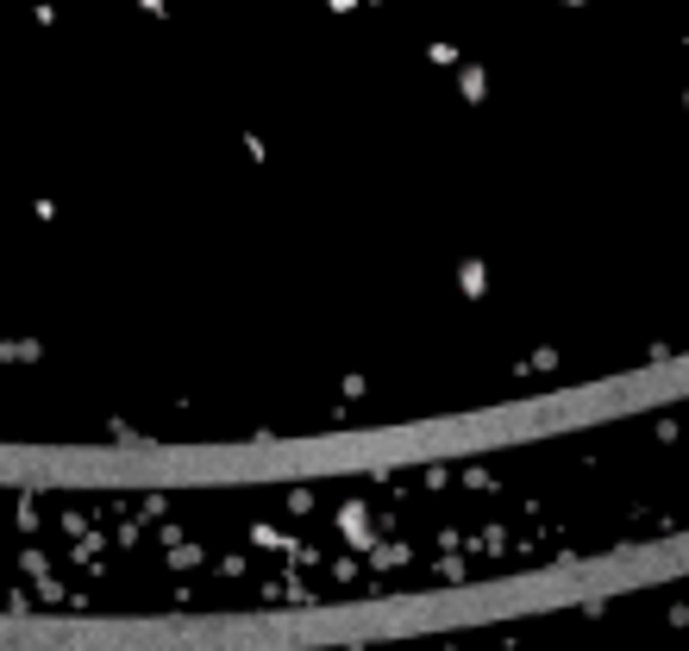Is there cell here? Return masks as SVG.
I'll return each mask as SVG.
<instances>
[{
	"label": "cell",
	"mask_w": 689,
	"mask_h": 651,
	"mask_svg": "<svg viewBox=\"0 0 689 651\" xmlns=\"http://www.w3.org/2000/svg\"><path fill=\"white\" fill-rule=\"evenodd\" d=\"M339 526H344V538H351V545H370V520L358 514V508H344V520H339Z\"/></svg>",
	"instance_id": "1"
},
{
	"label": "cell",
	"mask_w": 689,
	"mask_h": 651,
	"mask_svg": "<svg viewBox=\"0 0 689 651\" xmlns=\"http://www.w3.org/2000/svg\"><path fill=\"white\" fill-rule=\"evenodd\" d=\"M464 295H483V288H489V269H483V257H470V264H464Z\"/></svg>",
	"instance_id": "2"
},
{
	"label": "cell",
	"mask_w": 689,
	"mask_h": 651,
	"mask_svg": "<svg viewBox=\"0 0 689 651\" xmlns=\"http://www.w3.org/2000/svg\"><path fill=\"white\" fill-rule=\"evenodd\" d=\"M458 88H464V100H483V95H489V76H483L477 63H470V70L458 76Z\"/></svg>",
	"instance_id": "3"
},
{
	"label": "cell",
	"mask_w": 689,
	"mask_h": 651,
	"mask_svg": "<svg viewBox=\"0 0 689 651\" xmlns=\"http://www.w3.org/2000/svg\"><path fill=\"white\" fill-rule=\"evenodd\" d=\"M145 7H151V13H163V0H145Z\"/></svg>",
	"instance_id": "4"
},
{
	"label": "cell",
	"mask_w": 689,
	"mask_h": 651,
	"mask_svg": "<svg viewBox=\"0 0 689 651\" xmlns=\"http://www.w3.org/2000/svg\"><path fill=\"white\" fill-rule=\"evenodd\" d=\"M558 7H576V0H558Z\"/></svg>",
	"instance_id": "5"
}]
</instances>
